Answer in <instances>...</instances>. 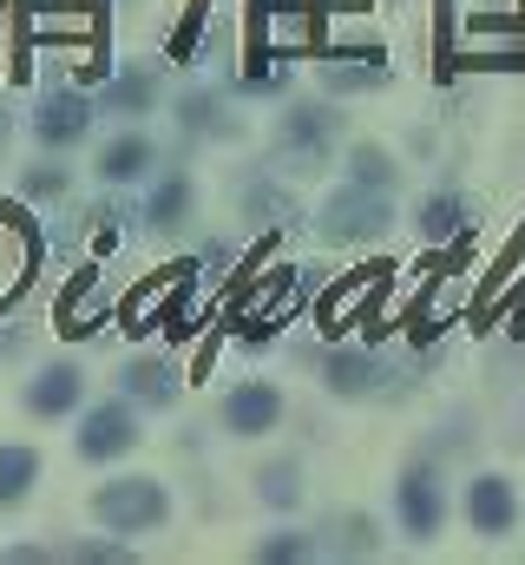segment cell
<instances>
[{
    "label": "cell",
    "mask_w": 525,
    "mask_h": 565,
    "mask_svg": "<svg viewBox=\"0 0 525 565\" xmlns=\"http://www.w3.org/2000/svg\"><path fill=\"white\" fill-rule=\"evenodd\" d=\"M322 388L335 395V402H368V395H388L394 388V369L382 355H368V349H322Z\"/></svg>",
    "instance_id": "7c38bea8"
},
{
    "label": "cell",
    "mask_w": 525,
    "mask_h": 565,
    "mask_svg": "<svg viewBox=\"0 0 525 565\" xmlns=\"http://www.w3.org/2000/svg\"><path fill=\"white\" fill-rule=\"evenodd\" d=\"M46 559H60L53 546H7L0 553V565H46Z\"/></svg>",
    "instance_id": "4316f807"
},
{
    "label": "cell",
    "mask_w": 525,
    "mask_h": 565,
    "mask_svg": "<svg viewBox=\"0 0 525 565\" xmlns=\"http://www.w3.org/2000/svg\"><path fill=\"white\" fill-rule=\"evenodd\" d=\"M315 553L322 559H375L382 553V526L368 513H335L315 526Z\"/></svg>",
    "instance_id": "d6986e66"
},
{
    "label": "cell",
    "mask_w": 525,
    "mask_h": 565,
    "mask_svg": "<svg viewBox=\"0 0 525 565\" xmlns=\"http://www.w3.org/2000/svg\"><path fill=\"white\" fill-rule=\"evenodd\" d=\"M7 145H13V106L0 99V158H7Z\"/></svg>",
    "instance_id": "83f0119b"
},
{
    "label": "cell",
    "mask_w": 525,
    "mask_h": 565,
    "mask_svg": "<svg viewBox=\"0 0 525 565\" xmlns=\"http://www.w3.org/2000/svg\"><path fill=\"white\" fill-rule=\"evenodd\" d=\"M119 395H126L131 408H178L184 402V375L164 355H131L126 369H119Z\"/></svg>",
    "instance_id": "2e32d148"
},
{
    "label": "cell",
    "mask_w": 525,
    "mask_h": 565,
    "mask_svg": "<svg viewBox=\"0 0 525 565\" xmlns=\"http://www.w3.org/2000/svg\"><path fill=\"white\" fill-rule=\"evenodd\" d=\"M171 113H178V126L191 132V139H244V113L231 106V93H217V86H184L178 99H171Z\"/></svg>",
    "instance_id": "9a60e30c"
},
{
    "label": "cell",
    "mask_w": 525,
    "mask_h": 565,
    "mask_svg": "<svg viewBox=\"0 0 525 565\" xmlns=\"http://www.w3.org/2000/svg\"><path fill=\"white\" fill-rule=\"evenodd\" d=\"M276 164L282 171H322L329 158H335V145H342V99H289L282 113H276Z\"/></svg>",
    "instance_id": "7a4b0ae2"
},
{
    "label": "cell",
    "mask_w": 525,
    "mask_h": 565,
    "mask_svg": "<svg viewBox=\"0 0 525 565\" xmlns=\"http://www.w3.org/2000/svg\"><path fill=\"white\" fill-rule=\"evenodd\" d=\"M309 224H315L322 244H335V250H362V244H382L400 217H394V191H368V184H349V178H342V184L315 204Z\"/></svg>",
    "instance_id": "3957f363"
},
{
    "label": "cell",
    "mask_w": 525,
    "mask_h": 565,
    "mask_svg": "<svg viewBox=\"0 0 525 565\" xmlns=\"http://www.w3.org/2000/svg\"><path fill=\"white\" fill-rule=\"evenodd\" d=\"M342 178L349 184H368V191H400V158L382 139H355L342 151Z\"/></svg>",
    "instance_id": "ffe728a7"
},
{
    "label": "cell",
    "mask_w": 525,
    "mask_h": 565,
    "mask_svg": "<svg viewBox=\"0 0 525 565\" xmlns=\"http://www.w3.org/2000/svg\"><path fill=\"white\" fill-rule=\"evenodd\" d=\"M394 526L414 540V546H433L440 533H447V520H453V493H447V473H440V460L427 454H414L400 473H394Z\"/></svg>",
    "instance_id": "277c9868"
},
{
    "label": "cell",
    "mask_w": 525,
    "mask_h": 565,
    "mask_svg": "<svg viewBox=\"0 0 525 565\" xmlns=\"http://www.w3.org/2000/svg\"><path fill=\"white\" fill-rule=\"evenodd\" d=\"M158 99H164V73H158V66H119V73H106V86L93 93V113L138 126V119L158 113Z\"/></svg>",
    "instance_id": "5bb4252c"
},
{
    "label": "cell",
    "mask_w": 525,
    "mask_h": 565,
    "mask_svg": "<svg viewBox=\"0 0 525 565\" xmlns=\"http://www.w3.org/2000/svg\"><path fill=\"white\" fill-rule=\"evenodd\" d=\"M289 79H296V66L282 53H257L250 73H244V93H289Z\"/></svg>",
    "instance_id": "484cf974"
},
{
    "label": "cell",
    "mask_w": 525,
    "mask_h": 565,
    "mask_svg": "<svg viewBox=\"0 0 525 565\" xmlns=\"http://www.w3.org/2000/svg\"><path fill=\"white\" fill-rule=\"evenodd\" d=\"M53 553L73 559V565H138L131 540H119V533H106V540H73V546H53Z\"/></svg>",
    "instance_id": "cb8c5ba5"
},
{
    "label": "cell",
    "mask_w": 525,
    "mask_h": 565,
    "mask_svg": "<svg viewBox=\"0 0 525 565\" xmlns=\"http://www.w3.org/2000/svg\"><path fill=\"white\" fill-rule=\"evenodd\" d=\"M257 500L269 507V513H296V507L309 500L302 460H269V467H257Z\"/></svg>",
    "instance_id": "7402d4cb"
},
{
    "label": "cell",
    "mask_w": 525,
    "mask_h": 565,
    "mask_svg": "<svg viewBox=\"0 0 525 565\" xmlns=\"http://www.w3.org/2000/svg\"><path fill=\"white\" fill-rule=\"evenodd\" d=\"M244 211H250V217H269V224H282V217H296V198H289V191H282V184H269V178H250V184H244Z\"/></svg>",
    "instance_id": "d4e9b609"
},
{
    "label": "cell",
    "mask_w": 525,
    "mask_h": 565,
    "mask_svg": "<svg viewBox=\"0 0 525 565\" xmlns=\"http://www.w3.org/2000/svg\"><path fill=\"white\" fill-rule=\"evenodd\" d=\"M13 191H20L26 204H66V198H73V171L53 164V151H46L40 164H26V171L13 178Z\"/></svg>",
    "instance_id": "603a6c76"
},
{
    "label": "cell",
    "mask_w": 525,
    "mask_h": 565,
    "mask_svg": "<svg viewBox=\"0 0 525 565\" xmlns=\"http://www.w3.org/2000/svg\"><path fill=\"white\" fill-rule=\"evenodd\" d=\"M138 217H144V231L178 237V231L197 217V184H191V171H184V164H158V171L144 178V204H138Z\"/></svg>",
    "instance_id": "8fae6325"
},
{
    "label": "cell",
    "mask_w": 525,
    "mask_h": 565,
    "mask_svg": "<svg viewBox=\"0 0 525 565\" xmlns=\"http://www.w3.org/2000/svg\"><path fill=\"white\" fill-rule=\"evenodd\" d=\"M79 402H86V369H79L73 355H53V362H40V369L20 382V408H26L33 422H73Z\"/></svg>",
    "instance_id": "ba28073f"
},
{
    "label": "cell",
    "mask_w": 525,
    "mask_h": 565,
    "mask_svg": "<svg viewBox=\"0 0 525 565\" xmlns=\"http://www.w3.org/2000/svg\"><path fill=\"white\" fill-rule=\"evenodd\" d=\"M46 480V454L33 440H0V513H20Z\"/></svg>",
    "instance_id": "ac0fdd59"
},
{
    "label": "cell",
    "mask_w": 525,
    "mask_h": 565,
    "mask_svg": "<svg viewBox=\"0 0 525 565\" xmlns=\"http://www.w3.org/2000/svg\"><path fill=\"white\" fill-rule=\"evenodd\" d=\"M467 231H473V198H467V191L440 184V191H427V198L414 204V237H420V244H453V237H467Z\"/></svg>",
    "instance_id": "e0dca14e"
},
{
    "label": "cell",
    "mask_w": 525,
    "mask_h": 565,
    "mask_svg": "<svg viewBox=\"0 0 525 565\" xmlns=\"http://www.w3.org/2000/svg\"><path fill=\"white\" fill-rule=\"evenodd\" d=\"M86 513L99 533H119V540H144V533H164L178 500L158 473H119V480H99L86 493Z\"/></svg>",
    "instance_id": "6da1fadb"
},
{
    "label": "cell",
    "mask_w": 525,
    "mask_h": 565,
    "mask_svg": "<svg viewBox=\"0 0 525 565\" xmlns=\"http://www.w3.org/2000/svg\"><path fill=\"white\" fill-rule=\"evenodd\" d=\"M315 533H302V526H269L250 540V565H315Z\"/></svg>",
    "instance_id": "44dd1931"
},
{
    "label": "cell",
    "mask_w": 525,
    "mask_h": 565,
    "mask_svg": "<svg viewBox=\"0 0 525 565\" xmlns=\"http://www.w3.org/2000/svg\"><path fill=\"white\" fill-rule=\"evenodd\" d=\"M289 415V395L276 388V382H237V388H224V402H217V427L231 434V440H269L276 427Z\"/></svg>",
    "instance_id": "9c48e42d"
},
{
    "label": "cell",
    "mask_w": 525,
    "mask_h": 565,
    "mask_svg": "<svg viewBox=\"0 0 525 565\" xmlns=\"http://www.w3.org/2000/svg\"><path fill=\"white\" fill-rule=\"evenodd\" d=\"M158 164H164V151H158V139H151L144 126H119L113 139L99 145V158H93L99 184H113V191H131V184H144Z\"/></svg>",
    "instance_id": "4fadbf2b"
},
{
    "label": "cell",
    "mask_w": 525,
    "mask_h": 565,
    "mask_svg": "<svg viewBox=\"0 0 525 565\" xmlns=\"http://www.w3.org/2000/svg\"><path fill=\"white\" fill-rule=\"evenodd\" d=\"M73 454L86 467H119L144 447V408H131L126 395H106V402H79L73 415Z\"/></svg>",
    "instance_id": "5b68a950"
},
{
    "label": "cell",
    "mask_w": 525,
    "mask_h": 565,
    "mask_svg": "<svg viewBox=\"0 0 525 565\" xmlns=\"http://www.w3.org/2000/svg\"><path fill=\"white\" fill-rule=\"evenodd\" d=\"M315 86L329 99H362V93H388L394 66L382 46H355V53H322L315 60Z\"/></svg>",
    "instance_id": "30bf717a"
},
{
    "label": "cell",
    "mask_w": 525,
    "mask_h": 565,
    "mask_svg": "<svg viewBox=\"0 0 525 565\" xmlns=\"http://www.w3.org/2000/svg\"><path fill=\"white\" fill-rule=\"evenodd\" d=\"M93 126H99V113H93V93L86 86H46L40 99H33V113H26V132L40 151H79V145L93 139Z\"/></svg>",
    "instance_id": "52a82bcc"
},
{
    "label": "cell",
    "mask_w": 525,
    "mask_h": 565,
    "mask_svg": "<svg viewBox=\"0 0 525 565\" xmlns=\"http://www.w3.org/2000/svg\"><path fill=\"white\" fill-rule=\"evenodd\" d=\"M453 513L467 520V533H473V540H513V533H519V520H525V500H519V487H513V473L480 467V473H467V480H460Z\"/></svg>",
    "instance_id": "8992f818"
}]
</instances>
